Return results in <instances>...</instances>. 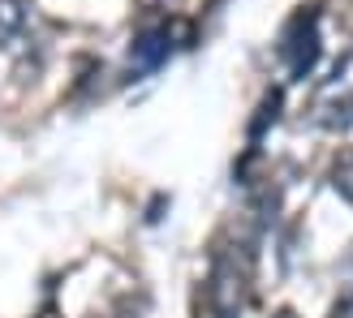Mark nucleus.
Instances as JSON below:
<instances>
[{
	"mask_svg": "<svg viewBox=\"0 0 353 318\" xmlns=\"http://www.w3.org/2000/svg\"><path fill=\"white\" fill-rule=\"evenodd\" d=\"M250 284H254V258L245 245H220L211 254L207 271V310L211 318H241L250 306Z\"/></svg>",
	"mask_w": 353,
	"mask_h": 318,
	"instance_id": "f257e3e1",
	"label": "nucleus"
},
{
	"mask_svg": "<svg viewBox=\"0 0 353 318\" xmlns=\"http://www.w3.org/2000/svg\"><path fill=\"white\" fill-rule=\"evenodd\" d=\"M310 125L323 134H349L353 129V82L349 78H332L319 99L310 103Z\"/></svg>",
	"mask_w": 353,
	"mask_h": 318,
	"instance_id": "f03ea898",
	"label": "nucleus"
},
{
	"mask_svg": "<svg viewBox=\"0 0 353 318\" xmlns=\"http://www.w3.org/2000/svg\"><path fill=\"white\" fill-rule=\"evenodd\" d=\"M280 61H285L293 82H302L314 69V61H319V30H314V17H293L289 22L285 39H280Z\"/></svg>",
	"mask_w": 353,
	"mask_h": 318,
	"instance_id": "7ed1b4c3",
	"label": "nucleus"
},
{
	"mask_svg": "<svg viewBox=\"0 0 353 318\" xmlns=\"http://www.w3.org/2000/svg\"><path fill=\"white\" fill-rule=\"evenodd\" d=\"M172 52V30L168 22H147L130 43V74H155Z\"/></svg>",
	"mask_w": 353,
	"mask_h": 318,
	"instance_id": "20e7f679",
	"label": "nucleus"
},
{
	"mask_svg": "<svg viewBox=\"0 0 353 318\" xmlns=\"http://www.w3.org/2000/svg\"><path fill=\"white\" fill-rule=\"evenodd\" d=\"M26 17H30V0H0V43L17 39Z\"/></svg>",
	"mask_w": 353,
	"mask_h": 318,
	"instance_id": "39448f33",
	"label": "nucleus"
},
{
	"mask_svg": "<svg viewBox=\"0 0 353 318\" xmlns=\"http://www.w3.org/2000/svg\"><path fill=\"white\" fill-rule=\"evenodd\" d=\"M332 185H336V193L353 206V151H345L336 159V168H332Z\"/></svg>",
	"mask_w": 353,
	"mask_h": 318,
	"instance_id": "423d86ee",
	"label": "nucleus"
},
{
	"mask_svg": "<svg viewBox=\"0 0 353 318\" xmlns=\"http://www.w3.org/2000/svg\"><path fill=\"white\" fill-rule=\"evenodd\" d=\"M332 318H353V288L345 293V301H341L336 310H332Z\"/></svg>",
	"mask_w": 353,
	"mask_h": 318,
	"instance_id": "0eeeda50",
	"label": "nucleus"
},
{
	"mask_svg": "<svg viewBox=\"0 0 353 318\" xmlns=\"http://www.w3.org/2000/svg\"><path fill=\"white\" fill-rule=\"evenodd\" d=\"M143 5H147V9H172L176 0H143Z\"/></svg>",
	"mask_w": 353,
	"mask_h": 318,
	"instance_id": "6e6552de",
	"label": "nucleus"
},
{
	"mask_svg": "<svg viewBox=\"0 0 353 318\" xmlns=\"http://www.w3.org/2000/svg\"><path fill=\"white\" fill-rule=\"evenodd\" d=\"M345 271H349V279H353V254H349V262H345ZM353 288V284H349Z\"/></svg>",
	"mask_w": 353,
	"mask_h": 318,
	"instance_id": "1a4fd4ad",
	"label": "nucleus"
},
{
	"mask_svg": "<svg viewBox=\"0 0 353 318\" xmlns=\"http://www.w3.org/2000/svg\"><path fill=\"white\" fill-rule=\"evenodd\" d=\"M272 318H297V314H293V310H280V314H272Z\"/></svg>",
	"mask_w": 353,
	"mask_h": 318,
	"instance_id": "9d476101",
	"label": "nucleus"
},
{
	"mask_svg": "<svg viewBox=\"0 0 353 318\" xmlns=\"http://www.w3.org/2000/svg\"><path fill=\"white\" fill-rule=\"evenodd\" d=\"M39 318H61V314H57V310H43V314H39Z\"/></svg>",
	"mask_w": 353,
	"mask_h": 318,
	"instance_id": "9b49d317",
	"label": "nucleus"
}]
</instances>
